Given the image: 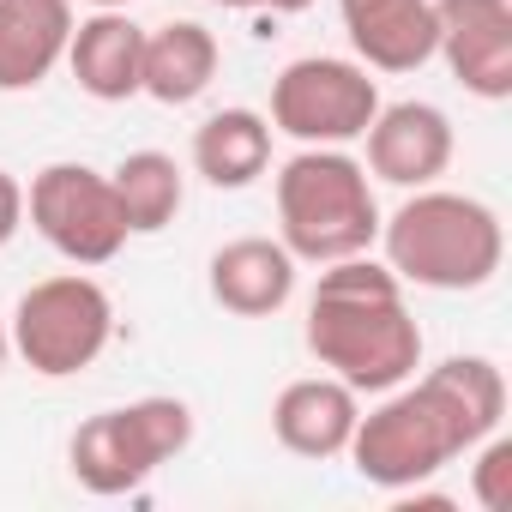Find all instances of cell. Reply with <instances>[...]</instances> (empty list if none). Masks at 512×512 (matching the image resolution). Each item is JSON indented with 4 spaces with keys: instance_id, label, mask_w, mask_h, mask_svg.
<instances>
[{
    "instance_id": "6da1fadb",
    "label": "cell",
    "mask_w": 512,
    "mask_h": 512,
    "mask_svg": "<svg viewBox=\"0 0 512 512\" xmlns=\"http://www.w3.org/2000/svg\"><path fill=\"white\" fill-rule=\"evenodd\" d=\"M506 416V374L488 356H446L416 386H392L368 416H356V434L344 458L362 482L404 494L440 476L458 452L488 440Z\"/></svg>"
},
{
    "instance_id": "7a4b0ae2",
    "label": "cell",
    "mask_w": 512,
    "mask_h": 512,
    "mask_svg": "<svg viewBox=\"0 0 512 512\" xmlns=\"http://www.w3.org/2000/svg\"><path fill=\"white\" fill-rule=\"evenodd\" d=\"M302 338L314 362L350 392H392L422 368V326L404 308V284L386 260H368V253L320 266Z\"/></svg>"
},
{
    "instance_id": "3957f363",
    "label": "cell",
    "mask_w": 512,
    "mask_h": 512,
    "mask_svg": "<svg viewBox=\"0 0 512 512\" xmlns=\"http://www.w3.org/2000/svg\"><path fill=\"white\" fill-rule=\"evenodd\" d=\"M380 247L398 284L458 296V290L494 284L506 260V229H500V211L482 205L476 193L410 187V199L392 217H380Z\"/></svg>"
},
{
    "instance_id": "277c9868",
    "label": "cell",
    "mask_w": 512,
    "mask_h": 512,
    "mask_svg": "<svg viewBox=\"0 0 512 512\" xmlns=\"http://www.w3.org/2000/svg\"><path fill=\"white\" fill-rule=\"evenodd\" d=\"M278 241L296 266H332L380 241V199L344 145H302L278 169Z\"/></svg>"
},
{
    "instance_id": "5b68a950",
    "label": "cell",
    "mask_w": 512,
    "mask_h": 512,
    "mask_svg": "<svg viewBox=\"0 0 512 512\" xmlns=\"http://www.w3.org/2000/svg\"><path fill=\"white\" fill-rule=\"evenodd\" d=\"M187 446H193V410L181 398H133V404L85 416L67 440V464H73L79 488L127 494V488L151 482Z\"/></svg>"
},
{
    "instance_id": "8992f818",
    "label": "cell",
    "mask_w": 512,
    "mask_h": 512,
    "mask_svg": "<svg viewBox=\"0 0 512 512\" xmlns=\"http://www.w3.org/2000/svg\"><path fill=\"white\" fill-rule=\"evenodd\" d=\"M13 350L25 356L31 374L43 380H73L85 374L109 338H115V302L97 278L85 272H61V278H43L19 296L13 308Z\"/></svg>"
},
{
    "instance_id": "52a82bcc",
    "label": "cell",
    "mask_w": 512,
    "mask_h": 512,
    "mask_svg": "<svg viewBox=\"0 0 512 512\" xmlns=\"http://www.w3.org/2000/svg\"><path fill=\"white\" fill-rule=\"evenodd\" d=\"M380 115V85L362 61L338 55H302L272 79V133H290L296 145H350Z\"/></svg>"
},
{
    "instance_id": "ba28073f",
    "label": "cell",
    "mask_w": 512,
    "mask_h": 512,
    "mask_svg": "<svg viewBox=\"0 0 512 512\" xmlns=\"http://www.w3.org/2000/svg\"><path fill=\"white\" fill-rule=\"evenodd\" d=\"M25 217L73 266H109L127 247L121 199H115L109 175L91 169V163H49V169H37L31 193H25Z\"/></svg>"
},
{
    "instance_id": "9c48e42d",
    "label": "cell",
    "mask_w": 512,
    "mask_h": 512,
    "mask_svg": "<svg viewBox=\"0 0 512 512\" xmlns=\"http://www.w3.org/2000/svg\"><path fill=\"white\" fill-rule=\"evenodd\" d=\"M434 55L446 73L482 97H512V0H434Z\"/></svg>"
},
{
    "instance_id": "30bf717a",
    "label": "cell",
    "mask_w": 512,
    "mask_h": 512,
    "mask_svg": "<svg viewBox=\"0 0 512 512\" xmlns=\"http://www.w3.org/2000/svg\"><path fill=\"white\" fill-rule=\"evenodd\" d=\"M368 175L386 187H434L452 169V121L434 103H380V115L368 121Z\"/></svg>"
},
{
    "instance_id": "8fae6325",
    "label": "cell",
    "mask_w": 512,
    "mask_h": 512,
    "mask_svg": "<svg viewBox=\"0 0 512 512\" xmlns=\"http://www.w3.org/2000/svg\"><path fill=\"white\" fill-rule=\"evenodd\" d=\"M211 302L235 320H272L296 296V253L272 235H235L205 266Z\"/></svg>"
},
{
    "instance_id": "7c38bea8",
    "label": "cell",
    "mask_w": 512,
    "mask_h": 512,
    "mask_svg": "<svg viewBox=\"0 0 512 512\" xmlns=\"http://www.w3.org/2000/svg\"><path fill=\"white\" fill-rule=\"evenodd\" d=\"M356 416H362V392H350L338 374H308V380H290L278 392L272 434L296 458H344Z\"/></svg>"
},
{
    "instance_id": "4fadbf2b",
    "label": "cell",
    "mask_w": 512,
    "mask_h": 512,
    "mask_svg": "<svg viewBox=\"0 0 512 512\" xmlns=\"http://www.w3.org/2000/svg\"><path fill=\"white\" fill-rule=\"evenodd\" d=\"M338 13L368 73H416L434 61V0H338Z\"/></svg>"
},
{
    "instance_id": "5bb4252c",
    "label": "cell",
    "mask_w": 512,
    "mask_h": 512,
    "mask_svg": "<svg viewBox=\"0 0 512 512\" xmlns=\"http://www.w3.org/2000/svg\"><path fill=\"white\" fill-rule=\"evenodd\" d=\"M67 67L85 97L97 103H127L139 97V67H145V25H133L121 7H97L91 19L73 25Z\"/></svg>"
},
{
    "instance_id": "9a60e30c",
    "label": "cell",
    "mask_w": 512,
    "mask_h": 512,
    "mask_svg": "<svg viewBox=\"0 0 512 512\" xmlns=\"http://www.w3.org/2000/svg\"><path fill=\"white\" fill-rule=\"evenodd\" d=\"M73 0H0V91H37L73 43Z\"/></svg>"
},
{
    "instance_id": "2e32d148",
    "label": "cell",
    "mask_w": 512,
    "mask_h": 512,
    "mask_svg": "<svg viewBox=\"0 0 512 512\" xmlns=\"http://www.w3.org/2000/svg\"><path fill=\"white\" fill-rule=\"evenodd\" d=\"M223 67L217 37L199 19H169L157 31H145V67H139V97H157L163 109H181L193 97L211 91Z\"/></svg>"
},
{
    "instance_id": "e0dca14e",
    "label": "cell",
    "mask_w": 512,
    "mask_h": 512,
    "mask_svg": "<svg viewBox=\"0 0 512 512\" xmlns=\"http://www.w3.org/2000/svg\"><path fill=\"white\" fill-rule=\"evenodd\" d=\"M193 169L223 187L241 193L272 169V121L260 109H217L193 127Z\"/></svg>"
},
{
    "instance_id": "ac0fdd59",
    "label": "cell",
    "mask_w": 512,
    "mask_h": 512,
    "mask_svg": "<svg viewBox=\"0 0 512 512\" xmlns=\"http://www.w3.org/2000/svg\"><path fill=\"white\" fill-rule=\"evenodd\" d=\"M109 187L121 199V217H127V235H157L175 223L181 199H187V175L169 151H127L115 169H109Z\"/></svg>"
},
{
    "instance_id": "d6986e66",
    "label": "cell",
    "mask_w": 512,
    "mask_h": 512,
    "mask_svg": "<svg viewBox=\"0 0 512 512\" xmlns=\"http://www.w3.org/2000/svg\"><path fill=\"white\" fill-rule=\"evenodd\" d=\"M470 452H476V464H470V494H476V506H482V512H506V506H512V440H500V428H494V434L476 440Z\"/></svg>"
},
{
    "instance_id": "ffe728a7",
    "label": "cell",
    "mask_w": 512,
    "mask_h": 512,
    "mask_svg": "<svg viewBox=\"0 0 512 512\" xmlns=\"http://www.w3.org/2000/svg\"><path fill=\"white\" fill-rule=\"evenodd\" d=\"M19 229H25V187H19L13 169H0V247H7Z\"/></svg>"
},
{
    "instance_id": "44dd1931",
    "label": "cell",
    "mask_w": 512,
    "mask_h": 512,
    "mask_svg": "<svg viewBox=\"0 0 512 512\" xmlns=\"http://www.w3.org/2000/svg\"><path fill=\"white\" fill-rule=\"evenodd\" d=\"M260 7H266V13H308L314 0H260Z\"/></svg>"
},
{
    "instance_id": "7402d4cb",
    "label": "cell",
    "mask_w": 512,
    "mask_h": 512,
    "mask_svg": "<svg viewBox=\"0 0 512 512\" xmlns=\"http://www.w3.org/2000/svg\"><path fill=\"white\" fill-rule=\"evenodd\" d=\"M211 7H223V13H260V0H211Z\"/></svg>"
},
{
    "instance_id": "603a6c76",
    "label": "cell",
    "mask_w": 512,
    "mask_h": 512,
    "mask_svg": "<svg viewBox=\"0 0 512 512\" xmlns=\"http://www.w3.org/2000/svg\"><path fill=\"white\" fill-rule=\"evenodd\" d=\"M7 356H13V338H7V326H0V368H7Z\"/></svg>"
},
{
    "instance_id": "cb8c5ba5",
    "label": "cell",
    "mask_w": 512,
    "mask_h": 512,
    "mask_svg": "<svg viewBox=\"0 0 512 512\" xmlns=\"http://www.w3.org/2000/svg\"><path fill=\"white\" fill-rule=\"evenodd\" d=\"M91 7H127V0H91Z\"/></svg>"
}]
</instances>
